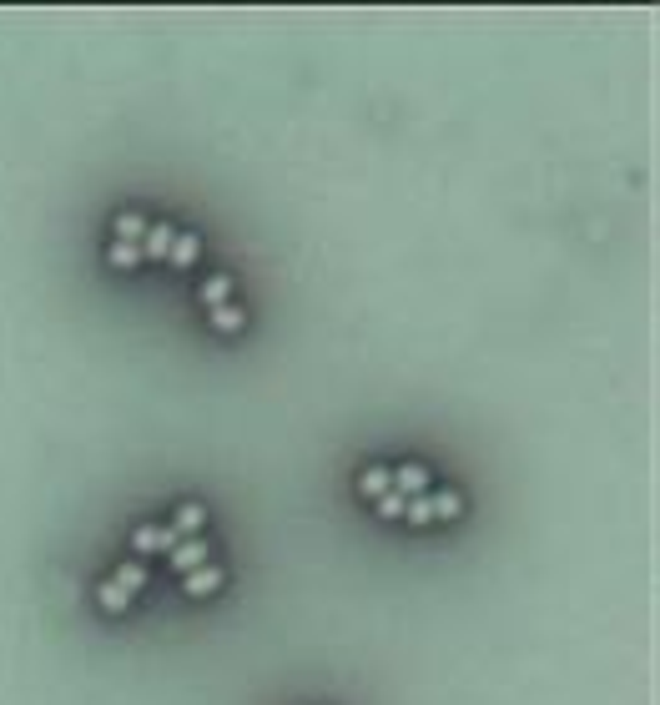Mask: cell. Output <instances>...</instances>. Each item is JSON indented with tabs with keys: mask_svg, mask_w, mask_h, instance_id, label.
<instances>
[{
	"mask_svg": "<svg viewBox=\"0 0 660 705\" xmlns=\"http://www.w3.org/2000/svg\"><path fill=\"white\" fill-rule=\"evenodd\" d=\"M393 494H398V499H419V494H434V469H428V464H419V458L398 464V469H393Z\"/></svg>",
	"mask_w": 660,
	"mask_h": 705,
	"instance_id": "1",
	"label": "cell"
},
{
	"mask_svg": "<svg viewBox=\"0 0 660 705\" xmlns=\"http://www.w3.org/2000/svg\"><path fill=\"white\" fill-rule=\"evenodd\" d=\"M172 544H177V534H172V524H137L131 529V549H137V560L142 554H172Z\"/></svg>",
	"mask_w": 660,
	"mask_h": 705,
	"instance_id": "2",
	"label": "cell"
},
{
	"mask_svg": "<svg viewBox=\"0 0 660 705\" xmlns=\"http://www.w3.org/2000/svg\"><path fill=\"white\" fill-rule=\"evenodd\" d=\"M207 554H212V544L197 534V539H177L172 554H167V564H172V575H182V580H187L192 569H202V564H207Z\"/></svg>",
	"mask_w": 660,
	"mask_h": 705,
	"instance_id": "3",
	"label": "cell"
},
{
	"mask_svg": "<svg viewBox=\"0 0 660 705\" xmlns=\"http://www.w3.org/2000/svg\"><path fill=\"white\" fill-rule=\"evenodd\" d=\"M146 232H152L146 212H116V222H111V242H126V247H142Z\"/></svg>",
	"mask_w": 660,
	"mask_h": 705,
	"instance_id": "4",
	"label": "cell"
},
{
	"mask_svg": "<svg viewBox=\"0 0 660 705\" xmlns=\"http://www.w3.org/2000/svg\"><path fill=\"white\" fill-rule=\"evenodd\" d=\"M202 529H207V509L197 499H182L177 504V514H172V534L177 539H197Z\"/></svg>",
	"mask_w": 660,
	"mask_h": 705,
	"instance_id": "5",
	"label": "cell"
},
{
	"mask_svg": "<svg viewBox=\"0 0 660 705\" xmlns=\"http://www.w3.org/2000/svg\"><path fill=\"white\" fill-rule=\"evenodd\" d=\"M358 494L368 504H378L383 494H393V469H389V464H368V469L358 474Z\"/></svg>",
	"mask_w": 660,
	"mask_h": 705,
	"instance_id": "6",
	"label": "cell"
},
{
	"mask_svg": "<svg viewBox=\"0 0 660 705\" xmlns=\"http://www.w3.org/2000/svg\"><path fill=\"white\" fill-rule=\"evenodd\" d=\"M222 580H227V569H222V564H202V569H192L187 580H182V590L197 595V599H207L212 590H222Z\"/></svg>",
	"mask_w": 660,
	"mask_h": 705,
	"instance_id": "7",
	"label": "cell"
},
{
	"mask_svg": "<svg viewBox=\"0 0 660 705\" xmlns=\"http://www.w3.org/2000/svg\"><path fill=\"white\" fill-rule=\"evenodd\" d=\"M131 599H137V595H131V590H126V584L116 580V575H106V580L96 584V605H101L106 615H122L126 605H131Z\"/></svg>",
	"mask_w": 660,
	"mask_h": 705,
	"instance_id": "8",
	"label": "cell"
},
{
	"mask_svg": "<svg viewBox=\"0 0 660 705\" xmlns=\"http://www.w3.org/2000/svg\"><path fill=\"white\" fill-rule=\"evenodd\" d=\"M172 242H177V227L172 222H152V232H146V242H142V262L152 257V262H161L167 252H172Z\"/></svg>",
	"mask_w": 660,
	"mask_h": 705,
	"instance_id": "9",
	"label": "cell"
},
{
	"mask_svg": "<svg viewBox=\"0 0 660 705\" xmlns=\"http://www.w3.org/2000/svg\"><path fill=\"white\" fill-rule=\"evenodd\" d=\"M197 257H202V237H197V232H177L172 252H167V262H172V267H197Z\"/></svg>",
	"mask_w": 660,
	"mask_h": 705,
	"instance_id": "10",
	"label": "cell"
},
{
	"mask_svg": "<svg viewBox=\"0 0 660 705\" xmlns=\"http://www.w3.org/2000/svg\"><path fill=\"white\" fill-rule=\"evenodd\" d=\"M207 313H212V328L217 333H242L248 328V313H242L237 302H222V308H207Z\"/></svg>",
	"mask_w": 660,
	"mask_h": 705,
	"instance_id": "11",
	"label": "cell"
},
{
	"mask_svg": "<svg viewBox=\"0 0 660 705\" xmlns=\"http://www.w3.org/2000/svg\"><path fill=\"white\" fill-rule=\"evenodd\" d=\"M459 514H464V494H454V489L434 494V519H439V524H454Z\"/></svg>",
	"mask_w": 660,
	"mask_h": 705,
	"instance_id": "12",
	"label": "cell"
},
{
	"mask_svg": "<svg viewBox=\"0 0 660 705\" xmlns=\"http://www.w3.org/2000/svg\"><path fill=\"white\" fill-rule=\"evenodd\" d=\"M227 298H232V272H217V278L202 287V302H207V308H222Z\"/></svg>",
	"mask_w": 660,
	"mask_h": 705,
	"instance_id": "13",
	"label": "cell"
},
{
	"mask_svg": "<svg viewBox=\"0 0 660 705\" xmlns=\"http://www.w3.org/2000/svg\"><path fill=\"white\" fill-rule=\"evenodd\" d=\"M106 262H111V267H137V262H142V247H126V242H111V247H106Z\"/></svg>",
	"mask_w": 660,
	"mask_h": 705,
	"instance_id": "14",
	"label": "cell"
},
{
	"mask_svg": "<svg viewBox=\"0 0 660 705\" xmlns=\"http://www.w3.org/2000/svg\"><path fill=\"white\" fill-rule=\"evenodd\" d=\"M373 509H378L383 519H404V499H398V494H383V499H378Z\"/></svg>",
	"mask_w": 660,
	"mask_h": 705,
	"instance_id": "15",
	"label": "cell"
}]
</instances>
